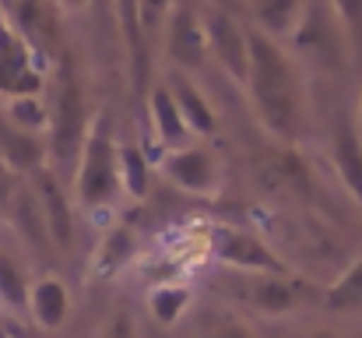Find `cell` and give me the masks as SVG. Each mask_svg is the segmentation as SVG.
<instances>
[{"label":"cell","mask_w":362,"mask_h":338,"mask_svg":"<svg viewBox=\"0 0 362 338\" xmlns=\"http://www.w3.org/2000/svg\"><path fill=\"white\" fill-rule=\"evenodd\" d=\"M49 162V148H46V137L42 134H28V130H18L11 127L4 116H0V166L7 173H35Z\"/></svg>","instance_id":"4fadbf2b"},{"label":"cell","mask_w":362,"mask_h":338,"mask_svg":"<svg viewBox=\"0 0 362 338\" xmlns=\"http://www.w3.org/2000/svg\"><path fill=\"white\" fill-rule=\"evenodd\" d=\"M134 257H137V236H134V229L127 222H117L99 240V247L92 254V271L99 278H113V275H120Z\"/></svg>","instance_id":"ac0fdd59"},{"label":"cell","mask_w":362,"mask_h":338,"mask_svg":"<svg viewBox=\"0 0 362 338\" xmlns=\"http://www.w3.org/2000/svg\"><path fill=\"white\" fill-rule=\"evenodd\" d=\"M0 14L39 53L60 50V7H57V0H0Z\"/></svg>","instance_id":"30bf717a"},{"label":"cell","mask_w":362,"mask_h":338,"mask_svg":"<svg viewBox=\"0 0 362 338\" xmlns=\"http://www.w3.org/2000/svg\"><path fill=\"white\" fill-rule=\"evenodd\" d=\"M0 338H4V335H0Z\"/></svg>","instance_id":"4dcf8cb0"},{"label":"cell","mask_w":362,"mask_h":338,"mask_svg":"<svg viewBox=\"0 0 362 338\" xmlns=\"http://www.w3.org/2000/svg\"><path fill=\"white\" fill-rule=\"evenodd\" d=\"M201 25H204L208 57L226 71L229 81L246 85V71H250V28H243L240 18H233L222 7H204L201 11Z\"/></svg>","instance_id":"8992f818"},{"label":"cell","mask_w":362,"mask_h":338,"mask_svg":"<svg viewBox=\"0 0 362 338\" xmlns=\"http://www.w3.org/2000/svg\"><path fill=\"white\" fill-rule=\"evenodd\" d=\"M190 303H194V293H190L187 282H155L148 289V310L162 328L180 325L183 314L190 310Z\"/></svg>","instance_id":"ffe728a7"},{"label":"cell","mask_w":362,"mask_h":338,"mask_svg":"<svg viewBox=\"0 0 362 338\" xmlns=\"http://www.w3.org/2000/svg\"><path fill=\"white\" fill-rule=\"evenodd\" d=\"M14 219L25 229V236L32 243H49V232H46V222H42V212H39V201L32 194V187H21L14 194Z\"/></svg>","instance_id":"d4e9b609"},{"label":"cell","mask_w":362,"mask_h":338,"mask_svg":"<svg viewBox=\"0 0 362 338\" xmlns=\"http://www.w3.org/2000/svg\"><path fill=\"white\" fill-rule=\"evenodd\" d=\"M299 338H341L338 332H327V328H317V332H306V335H299Z\"/></svg>","instance_id":"f546056e"},{"label":"cell","mask_w":362,"mask_h":338,"mask_svg":"<svg viewBox=\"0 0 362 338\" xmlns=\"http://www.w3.org/2000/svg\"><path fill=\"white\" fill-rule=\"evenodd\" d=\"M331 159H334V169H338L345 191L352 194V201L359 205V212H362V137L352 123H341L338 127Z\"/></svg>","instance_id":"e0dca14e"},{"label":"cell","mask_w":362,"mask_h":338,"mask_svg":"<svg viewBox=\"0 0 362 338\" xmlns=\"http://www.w3.org/2000/svg\"><path fill=\"white\" fill-rule=\"evenodd\" d=\"M204 338H257L253 335V328L240 321V317H226V321H218V325H211Z\"/></svg>","instance_id":"83f0119b"},{"label":"cell","mask_w":362,"mask_h":338,"mask_svg":"<svg viewBox=\"0 0 362 338\" xmlns=\"http://www.w3.org/2000/svg\"><path fill=\"white\" fill-rule=\"evenodd\" d=\"M99 338H137V325H134V317H130L127 310H117V314L103 325Z\"/></svg>","instance_id":"4316f807"},{"label":"cell","mask_w":362,"mask_h":338,"mask_svg":"<svg viewBox=\"0 0 362 338\" xmlns=\"http://www.w3.org/2000/svg\"><path fill=\"white\" fill-rule=\"evenodd\" d=\"M4 120L18 130L28 134H46L49 130V103L46 96H21V99H7Z\"/></svg>","instance_id":"603a6c76"},{"label":"cell","mask_w":362,"mask_h":338,"mask_svg":"<svg viewBox=\"0 0 362 338\" xmlns=\"http://www.w3.org/2000/svg\"><path fill=\"white\" fill-rule=\"evenodd\" d=\"M28 289H32V282H28L25 268L7 250H0V303L28 314Z\"/></svg>","instance_id":"cb8c5ba5"},{"label":"cell","mask_w":362,"mask_h":338,"mask_svg":"<svg viewBox=\"0 0 362 338\" xmlns=\"http://www.w3.org/2000/svg\"><path fill=\"white\" fill-rule=\"evenodd\" d=\"M338 21H331V14L324 11L320 0H306V11L292 32L296 46L310 57H320V60H331L341 53V39H338Z\"/></svg>","instance_id":"7c38bea8"},{"label":"cell","mask_w":362,"mask_h":338,"mask_svg":"<svg viewBox=\"0 0 362 338\" xmlns=\"http://www.w3.org/2000/svg\"><path fill=\"white\" fill-rule=\"evenodd\" d=\"M148 116H151L155 141H158L165 152L183 148V145H190V141H194L190 127L183 123V116H180V110H176V99H173V92H169L165 78H162L158 85H151V92H148Z\"/></svg>","instance_id":"2e32d148"},{"label":"cell","mask_w":362,"mask_h":338,"mask_svg":"<svg viewBox=\"0 0 362 338\" xmlns=\"http://www.w3.org/2000/svg\"><path fill=\"white\" fill-rule=\"evenodd\" d=\"M92 120H95V113L88 110L85 85H81L78 71L64 60L60 64V74H57L53 103H49V130H46L49 162L57 169H74L78 166V155L85 148V137H88Z\"/></svg>","instance_id":"3957f363"},{"label":"cell","mask_w":362,"mask_h":338,"mask_svg":"<svg viewBox=\"0 0 362 338\" xmlns=\"http://www.w3.org/2000/svg\"><path fill=\"white\" fill-rule=\"evenodd\" d=\"M162 176L194 198H211L222 187V159L211 145L190 141L162 155Z\"/></svg>","instance_id":"52a82bcc"},{"label":"cell","mask_w":362,"mask_h":338,"mask_svg":"<svg viewBox=\"0 0 362 338\" xmlns=\"http://www.w3.org/2000/svg\"><path fill=\"white\" fill-rule=\"evenodd\" d=\"M162 43H165V57L176 64L180 74H190V71L204 67V60H208V43H204L201 11H194L190 4H180V0H176V7H173V14H169V21H165Z\"/></svg>","instance_id":"9c48e42d"},{"label":"cell","mask_w":362,"mask_h":338,"mask_svg":"<svg viewBox=\"0 0 362 338\" xmlns=\"http://www.w3.org/2000/svg\"><path fill=\"white\" fill-rule=\"evenodd\" d=\"M46 96V67L42 53L14 32L0 14V99Z\"/></svg>","instance_id":"5b68a950"},{"label":"cell","mask_w":362,"mask_h":338,"mask_svg":"<svg viewBox=\"0 0 362 338\" xmlns=\"http://www.w3.org/2000/svg\"><path fill=\"white\" fill-rule=\"evenodd\" d=\"M92 4H99V0H57V7H67V11H85Z\"/></svg>","instance_id":"f1b7e54d"},{"label":"cell","mask_w":362,"mask_h":338,"mask_svg":"<svg viewBox=\"0 0 362 338\" xmlns=\"http://www.w3.org/2000/svg\"><path fill=\"white\" fill-rule=\"evenodd\" d=\"M28 317L42 328V332H57L67 325L71 317V293L64 286V278L57 275H39L28 289Z\"/></svg>","instance_id":"5bb4252c"},{"label":"cell","mask_w":362,"mask_h":338,"mask_svg":"<svg viewBox=\"0 0 362 338\" xmlns=\"http://www.w3.org/2000/svg\"><path fill=\"white\" fill-rule=\"evenodd\" d=\"M208 250L218 264L240 275H292V268L250 229L240 225H215L208 232Z\"/></svg>","instance_id":"277c9868"},{"label":"cell","mask_w":362,"mask_h":338,"mask_svg":"<svg viewBox=\"0 0 362 338\" xmlns=\"http://www.w3.org/2000/svg\"><path fill=\"white\" fill-rule=\"evenodd\" d=\"M120 187L134 198V201H144L148 191H151V166H148V155L137 141H120Z\"/></svg>","instance_id":"7402d4cb"},{"label":"cell","mask_w":362,"mask_h":338,"mask_svg":"<svg viewBox=\"0 0 362 338\" xmlns=\"http://www.w3.org/2000/svg\"><path fill=\"white\" fill-rule=\"evenodd\" d=\"M246 96L253 103L257 120L278 141H296L306 123V92L292 57L281 43L267 39L264 32L250 28V71H246Z\"/></svg>","instance_id":"6da1fadb"},{"label":"cell","mask_w":362,"mask_h":338,"mask_svg":"<svg viewBox=\"0 0 362 338\" xmlns=\"http://www.w3.org/2000/svg\"><path fill=\"white\" fill-rule=\"evenodd\" d=\"M240 296L267 317H285V314H296L303 303H317L320 289H313L296 271L292 275H243Z\"/></svg>","instance_id":"ba28073f"},{"label":"cell","mask_w":362,"mask_h":338,"mask_svg":"<svg viewBox=\"0 0 362 338\" xmlns=\"http://www.w3.org/2000/svg\"><path fill=\"white\" fill-rule=\"evenodd\" d=\"M117 152H120V141H117L110 113H95L88 137H85V148H81L78 166H74V198L85 212H103V208L117 205L123 191Z\"/></svg>","instance_id":"7a4b0ae2"},{"label":"cell","mask_w":362,"mask_h":338,"mask_svg":"<svg viewBox=\"0 0 362 338\" xmlns=\"http://www.w3.org/2000/svg\"><path fill=\"white\" fill-rule=\"evenodd\" d=\"M32 194L39 201V212H42V222H46V232H49V243L60 247V250H71L74 243V201L67 198L60 176L42 166L32 173Z\"/></svg>","instance_id":"8fae6325"},{"label":"cell","mask_w":362,"mask_h":338,"mask_svg":"<svg viewBox=\"0 0 362 338\" xmlns=\"http://www.w3.org/2000/svg\"><path fill=\"white\" fill-rule=\"evenodd\" d=\"M317 303L327 314H356V310H362V257H356L327 289H320Z\"/></svg>","instance_id":"44dd1931"},{"label":"cell","mask_w":362,"mask_h":338,"mask_svg":"<svg viewBox=\"0 0 362 338\" xmlns=\"http://www.w3.org/2000/svg\"><path fill=\"white\" fill-rule=\"evenodd\" d=\"M331 11L349 35H362V0H331Z\"/></svg>","instance_id":"484cf974"},{"label":"cell","mask_w":362,"mask_h":338,"mask_svg":"<svg viewBox=\"0 0 362 338\" xmlns=\"http://www.w3.org/2000/svg\"><path fill=\"white\" fill-rule=\"evenodd\" d=\"M303 11H306V0H250V18L257 32H264L274 43L296 32Z\"/></svg>","instance_id":"d6986e66"},{"label":"cell","mask_w":362,"mask_h":338,"mask_svg":"<svg viewBox=\"0 0 362 338\" xmlns=\"http://www.w3.org/2000/svg\"><path fill=\"white\" fill-rule=\"evenodd\" d=\"M165 85H169V92H173V99H176V110H180L183 123L190 127L194 137H211V134L218 130V113L208 103V96L190 81V74H180V71H176V74L165 78Z\"/></svg>","instance_id":"9a60e30c"}]
</instances>
